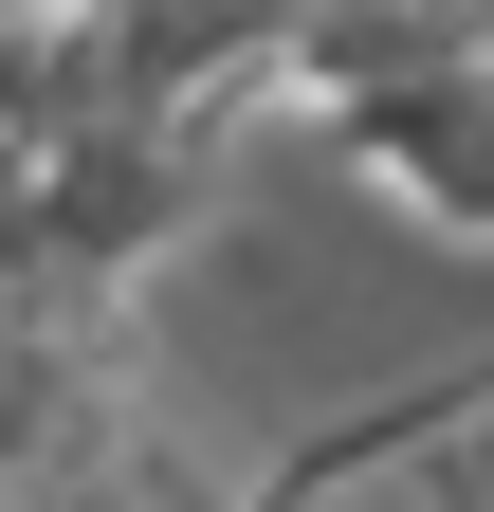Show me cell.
<instances>
[{"label":"cell","instance_id":"obj_1","mask_svg":"<svg viewBox=\"0 0 494 512\" xmlns=\"http://www.w3.org/2000/svg\"><path fill=\"white\" fill-rule=\"evenodd\" d=\"M312 147L366 165L403 220H440V238H494V37H440V55H403V74H366L312 110Z\"/></svg>","mask_w":494,"mask_h":512}]
</instances>
